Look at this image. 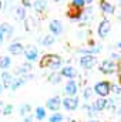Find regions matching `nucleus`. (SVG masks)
Segmentation results:
<instances>
[{"label": "nucleus", "instance_id": "10", "mask_svg": "<svg viewBox=\"0 0 121 122\" xmlns=\"http://www.w3.org/2000/svg\"><path fill=\"white\" fill-rule=\"evenodd\" d=\"M64 92L67 97H77L78 92V84L74 80H68V82L64 85Z\"/></svg>", "mask_w": 121, "mask_h": 122}, {"label": "nucleus", "instance_id": "22", "mask_svg": "<svg viewBox=\"0 0 121 122\" xmlns=\"http://www.w3.org/2000/svg\"><path fill=\"white\" fill-rule=\"evenodd\" d=\"M107 102H108V99H105V98H98V99H95L94 107L97 108L98 112H101V111H105V108H107Z\"/></svg>", "mask_w": 121, "mask_h": 122}, {"label": "nucleus", "instance_id": "20", "mask_svg": "<svg viewBox=\"0 0 121 122\" xmlns=\"http://www.w3.org/2000/svg\"><path fill=\"white\" fill-rule=\"evenodd\" d=\"M34 117H36L37 121L43 122L44 119H46V117H47V111H46V108H44V107H37L36 111H34Z\"/></svg>", "mask_w": 121, "mask_h": 122}, {"label": "nucleus", "instance_id": "32", "mask_svg": "<svg viewBox=\"0 0 121 122\" xmlns=\"http://www.w3.org/2000/svg\"><path fill=\"white\" fill-rule=\"evenodd\" d=\"M111 92H114L117 95H121V85H118V84H111Z\"/></svg>", "mask_w": 121, "mask_h": 122}, {"label": "nucleus", "instance_id": "8", "mask_svg": "<svg viewBox=\"0 0 121 122\" xmlns=\"http://www.w3.org/2000/svg\"><path fill=\"white\" fill-rule=\"evenodd\" d=\"M80 65H81V68H84V70H91L95 64H97V58H95V56H81L80 57Z\"/></svg>", "mask_w": 121, "mask_h": 122}, {"label": "nucleus", "instance_id": "14", "mask_svg": "<svg viewBox=\"0 0 121 122\" xmlns=\"http://www.w3.org/2000/svg\"><path fill=\"white\" fill-rule=\"evenodd\" d=\"M103 50V46L101 44H97V46H91L90 48H80L78 53H81L83 56H94V54H98L100 51Z\"/></svg>", "mask_w": 121, "mask_h": 122}, {"label": "nucleus", "instance_id": "34", "mask_svg": "<svg viewBox=\"0 0 121 122\" xmlns=\"http://www.w3.org/2000/svg\"><path fill=\"white\" fill-rule=\"evenodd\" d=\"M110 60H113V61H118L121 60V57L117 54V53H111V57H110Z\"/></svg>", "mask_w": 121, "mask_h": 122}, {"label": "nucleus", "instance_id": "7", "mask_svg": "<svg viewBox=\"0 0 121 122\" xmlns=\"http://www.w3.org/2000/svg\"><path fill=\"white\" fill-rule=\"evenodd\" d=\"M61 107V98L60 97H51V98H49L47 99V102H46V109H49V111H51L53 114L54 112H59V109H60Z\"/></svg>", "mask_w": 121, "mask_h": 122}, {"label": "nucleus", "instance_id": "12", "mask_svg": "<svg viewBox=\"0 0 121 122\" xmlns=\"http://www.w3.org/2000/svg\"><path fill=\"white\" fill-rule=\"evenodd\" d=\"M60 75L64 77V78H67V80H74V78L77 77V71H76L74 67L66 65V67H63V68L60 70Z\"/></svg>", "mask_w": 121, "mask_h": 122}, {"label": "nucleus", "instance_id": "11", "mask_svg": "<svg viewBox=\"0 0 121 122\" xmlns=\"http://www.w3.org/2000/svg\"><path fill=\"white\" fill-rule=\"evenodd\" d=\"M100 10H101V13H103L104 16H111V14L116 13L114 4H111V3L107 1V0H100Z\"/></svg>", "mask_w": 121, "mask_h": 122}, {"label": "nucleus", "instance_id": "15", "mask_svg": "<svg viewBox=\"0 0 121 122\" xmlns=\"http://www.w3.org/2000/svg\"><path fill=\"white\" fill-rule=\"evenodd\" d=\"M0 78H1V84H3V87L10 90V85H11V82H13L14 77H13L9 71H3V72H1V75H0Z\"/></svg>", "mask_w": 121, "mask_h": 122}, {"label": "nucleus", "instance_id": "17", "mask_svg": "<svg viewBox=\"0 0 121 122\" xmlns=\"http://www.w3.org/2000/svg\"><path fill=\"white\" fill-rule=\"evenodd\" d=\"M47 7H49L47 0H36V1L33 3V9H34L37 13H44V11L47 10Z\"/></svg>", "mask_w": 121, "mask_h": 122}, {"label": "nucleus", "instance_id": "43", "mask_svg": "<svg viewBox=\"0 0 121 122\" xmlns=\"http://www.w3.org/2000/svg\"><path fill=\"white\" fill-rule=\"evenodd\" d=\"M87 122H98V121H95V119H90V121H87Z\"/></svg>", "mask_w": 121, "mask_h": 122}, {"label": "nucleus", "instance_id": "38", "mask_svg": "<svg viewBox=\"0 0 121 122\" xmlns=\"http://www.w3.org/2000/svg\"><path fill=\"white\" fill-rule=\"evenodd\" d=\"M116 114H117V115H121V105L117 108V112H116Z\"/></svg>", "mask_w": 121, "mask_h": 122}, {"label": "nucleus", "instance_id": "4", "mask_svg": "<svg viewBox=\"0 0 121 122\" xmlns=\"http://www.w3.org/2000/svg\"><path fill=\"white\" fill-rule=\"evenodd\" d=\"M111 31V23L110 20L107 19H103L100 23H98V27H97V36L100 38H107V36L110 34Z\"/></svg>", "mask_w": 121, "mask_h": 122}, {"label": "nucleus", "instance_id": "40", "mask_svg": "<svg viewBox=\"0 0 121 122\" xmlns=\"http://www.w3.org/2000/svg\"><path fill=\"white\" fill-rule=\"evenodd\" d=\"M3 90H4V87H3V84H0V94L3 92Z\"/></svg>", "mask_w": 121, "mask_h": 122}, {"label": "nucleus", "instance_id": "5", "mask_svg": "<svg viewBox=\"0 0 121 122\" xmlns=\"http://www.w3.org/2000/svg\"><path fill=\"white\" fill-rule=\"evenodd\" d=\"M61 105L64 107L66 111H76L78 108V98L77 97H66L64 99H61Z\"/></svg>", "mask_w": 121, "mask_h": 122}, {"label": "nucleus", "instance_id": "24", "mask_svg": "<svg viewBox=\"0 0 121 122\" xmlns=\"http://www.w3.org/2000/svg\"><path fill=\"white\" fill-rule=\"evenodd\" d=\"M61 78H63V77L60 75V72H56V71H53L51 74H49V77H47V81L56 85V84H59V82L61 81Z\"/></svg>", "mask_w": 121, "mask_h": 122}, {"label": "nucleus", "instance_id": "2", "mask_svg": "<svg viewBox=\"0 0 121 122\" xmlns=\"http://www.w3.org/2000/svg\"><path fill=\"white\" fill-rule=\"evenodd\" d=\"M93 91H94V94H95L98 98H105V97H108L110 92H111V84H110L108 81H98V82L94 84Z\"/></svg>", "mask_w": 121, "mask_h": 122}, {"label": "nucleus", "instance_id": "44", "mask_svg": "<svg viewBox=\"0 0 121 122\" xmlns=\"http://www.w3.org/2000/svg\"><path fill=\"white\" fill-rule=\"evenodd\" d=\"M56 3H60V1H64V0H54Z\"/></svg>", "mask_w": 121, "mask_h": 122}, {"label": "nucleus", "instance_id": "27", "mask_svg": "<svg viewBox=\"0 0 121 122\" xmlns=\"http://www.w3.org/2000/svg\"><path fill=\"white\" fill-rule=\"evenodd\" d=\"M83 108L87 111V115L91 117V118H93V117H95V115L98 114V111H97V108L94 107V104H91V105H84Z\"/></svg>", "mask_w": 121, "mask_h": 122}, {"label": "nucleus", "instance_id": "31", "mask_svg": "<svg viewBox=\"0 0 121 122\" xmlns=\"http://www.w3.org/2000/svg\"><path fill=\"white\" fill-rule=\"evenodd\" d=\"M13 105L11 104H7V105H4L3 107V115H6V117H9V115H11L13 114Z\"/></svg>", "mask_w": 121, "mask_h": 122}, {"label": "nucleus", "instance_id": "41", "mask_svg": "<svg viewBox=\"0 0 121 122\" xmlns=\"http://www.w3.org/2000/svg\"><path fill=\"white\" fill-rule=\"evenodd\" d=\"M117 47H118V48H121V41H120V43H117Z\"/></svg>", "mask_w": 121, "mask_h": 122}, {"label": "nucleus", "instance_id": "25", "mask_svg": "<svg viewBox=\"0 0 121 122\" xmlns=\"http://www.w3.org/2000/svg\"><path fill=\"white\" fill-rule=\"evenodd\" d=\"M14 13H16V17L19 19V20H26V9L23 7V6H19V7H16V10H14Z\"/></svg>", "mask_w": 121, "mask_h": 122}, {"label": "nucleus", "instance_id": "3", "mask_svg": "<svg viewBox=\"0 0 121 122\" xmlns=\"http://www.w3.org/2000/svg\"><path fill=\"white\" fill-rule=\"evenodd\" d=\"M100 71L103 72V74H107V75H110V74H114L116 71H117V68H118V64L116 62V61L110 60V58H105V60L101 61V64H100Z\"/></svg>", "mask_w": 121, "mask_h": 122}, {"label": "nucleus", "instance_id": "30", "mask_svg": "<svg viewBox=\"0 0 121 122\" xmlns=\"http://www.w3.org/2000/svg\"><path fill=\"white\" fill-rule=\"evenodd\" d=\"M93 88H88V87H86L84 90H83V98L86 99V101H88V99H91V95H93Z\"/></svg>", "mask_w": 121, "mask_h": 122}, {"label": "nucleus", "instance_id": "13", "mask_svg": "<svg viewBox=\"0 0 121 122\" xmlns=\"http://www.w3.org/2000/svg\"><path fill=\"white\" fill-rule=\"evenodd\" d=\"M9 53L13 56H22V54H24V46L19 41H14L9 46Z\"/></svg>", "mask_w": 121, "mask_h": 122}, {"label": "nucleus", "instance_id": "1", "mask_svg": "<svg viewBox=\"0 0 121 122\" xmlns=\"http://www.w3.org/2000/svg\"><path fill=\"white\" fill-rule=\"evenodd\" d=\"M61 60L60 56L57 54H44L40 60V68H50L51 71L61 70Z\"/></svg>", "mask_w": 121, "mask_h": 122}, {"label": "nucleus", "instance_id": "36", "mask_svg": "<svg viewBox=\"0 0 121 122\" xmlns=\"http://www.w3.org/2000/svg\"><path fill=\"white\" fill-rule=\"evenodd\" d=\"M4 38H6V36H4V33H3V30L0 29V43H3V41H4Z\"/></svg>", "mask_w": 121, "mask_h": 122}, {"label": "nucleus", "instance_id": "39", "mask_svg": "<svg viewBox=\"0 0 121 122\" xmlns=\"http://www.w3.org/2000/svg\"><path fill=\"white\" fill-rule=\"evenodd\" d=\"M84 1H86V4H91V3H93L94 0H84Z\"/></svg>", "mask_w": 121, "mask_h": 122}, {"label": "nucleus", "instance_id": "37", "mask_svg": "<svg viewBox=\"0 0 121 122\" xmlns=\"http://www.w3.org/2000/svg\"><path fill=\"white\" fill-rule=\"evenodd\" d=\"M3 115V102L0 101V117Z\"/></svg>", "mask_w": 121, "mask_h": 122}, {"label": "nucleus", "instance_id": "45", "mask_svg": "<svg viewBox=\"0 0 121 122\" xmlns=\"http://www.w3.org/2000/svg\"><path fill=\"white\" fill-rule=\"evenodd\" d=\"M120 20H121V14H120Z\"/></svg>", "mask_w": 121, "mask_h": 122}, {"label": "nucleus", "instance_id": "33", "mask_svg": "<svg viewBox=\"0 0 121 122\" xmlns=\"http://www.w3.org/2000/svg\"><path fill=\"white\" fill-rule=\"evenodd\" d=\"M22 6H23L24 9H29V7L33 6V4L30 3V0H22Z\"/></svg>", "mask_w": 121, "mask_h": 122}, {"label": "nucleus", "instance_id": "26", "mask_svg": "<svg viewBox=\"0 0 121 122\" xmlns=\"http://www.w3.org/2000/svg\"><path fill=\"white\" fill-rule=\"evenodd\" d=\"M71 7L76 9V10H81L86 7V1L84 0H71Z\"/></svg>", "mask_w": 121, "mask_h": 122}, {"label": "nucleus", "instance_id": "18", "mask_svg": "<svg viewBox=\"0 0 121 122\" xmlns=\"http://www.w3.org/2000/svg\"><path fill=\"white\" fill-rule=\"evenodd\" d=\"M0 29L3 30L4 36H6V38H11V37H13V34H14V29H13L11 24H9V23H1V24H0Z\"/></svg>", "mask_w": 121, "mask_h": 122}, {"label": "nucleus", "instance_id": "42", "mask_svg": "<svg viewBox=\"0 0 121 122\" xmlns=\"http://www.w3.org/2000/svg\"><path fill=\"white\" fill-rule=\"evenodd\" d=\"M1 7H3V3H1V0H0V11H1Z\"/></svg>", "mask_w": 121, "mask_h": 122}, {"label": "nucleus", "instance_id": "23", "mask_svg": "<svg viewBox=\"0 0 121 122\" xmlns=\"http://www.w3.org/2000/svg\"><path fill=\"white\" fill-rule=\"evenodd\" d=\"M30 111H31V105L29 102H26V104H22L20 105V108H19V115L20 117H27V115H30Z\"/></svg>", "mask_w": 121, "mask_h": 122}, {"label": "nucleus", "instance_id": "6", "mask_svg": "<svg viewBox=\"0 0 121 122\" xmlns=\"http://www.w3.org/2000/svg\"><path fill=\"white\" fill-rule=\"evenodd\" d=\"M24 57H26V60L29 61V62H33V61L38 60V50H37V47L33 46V44L26 46L24 47Z\"/></svg>", "mask_w": 121, "mask_h": 122}, {"label": "nucleus", "instance_id": "19", "mask_svg": "<svg viewBox=\"0 0 121 122\" xmlns=\"http://www.w3.org/2000/svg\"><path fill=\"white\" fill-rule=\"evenodd\" d=\"M54 43H56V37H54L53 34H47V36H44V37L40 40V44H41L43 47H51Z\"/></svg>", "mask_w": 121, "mask_h": 122}, {"label": "nucleus", "instance_id": "28", "mask_svg": "<svg viewBox=\"0 0 121 122\" xmlns=\"http://www.w3.org/2000/svg\"><path fill=\"white\" fill-rule=\"evenodd\" d=\"M63 121H64V117H63V114H60V112H54L49 118V122H63Z\"/></svg>", "mask_w": 121, "mask_h": 122}, {"label": "nucleus", "instance_id": "35", "mask_svg": "<svg viewBox=\"0 0 121 122\" xmlns=\"http://www.w3.org/2000/svg\"><path fill=\"white\" fill-rule=\"evenodd\" d=\"M23 122H33V115H27V117H24L23 118Z\"/></svg>", "mask_w": 121, "mask_h": 122}, {"label": "nucleus", "instance_id": "16", "mask_svg": "<svg viewBox=\"0 0 121 122\" xmlns=\"http://www.w3.org/2000/svg\"><path fill=\"white\" fill-rule=\"evenodd\" d=\"M31 67H33V65H31V62L26 61V62H23L20 67H17L14 72H16L19 77H23V75H26V74H29V72H30V71H31Z\"/></svg>", "mask_w": 121, "mask_h": 122}, {"label": "nucleus", "instance_id": "29", "mask_svg": "<svg viewBox=\"0 0 121 122\" xmlns=\"http://www.w3.org/2000/svg\"><path fill=\"white\" fill-rule=\"evenodd\" d=\"M116 102H117V99H114V98H110L108 99V102H107V111H117V105H116Z\"/></svg>", "mask_w": 121, "mask_h": 122}, {"label": "nucleus", "instance_id": "21", "mask_svg": "<svg viewBox=\"0 0 121 122\" xmlns=\"http://www.w3.org/2000/svg\"><path fill=\"white\" fill-rule=\"evenodd\" d=\"M10 67H11V58H10L9 56L0 57V68H1L3 71H7Z\"/></svg>", "mask_w": 121, "mask_h": 122}, {"label": "nucleus", "instance_id": "9", "mask_svg": "<svg viewBox=\"0 0 121 122\" xmlns=\"http://www.w3.org/2000/svg\"><path fill=\"white\" fill-rule=\"evenodd\" d=\"M49 30H50V34H53L54 37H59L63 34L64 31V27H63V23L60 20H51L49 23Z\"/></svg>", "mask_w": 121, "mask_h": 122}]
</instances>
